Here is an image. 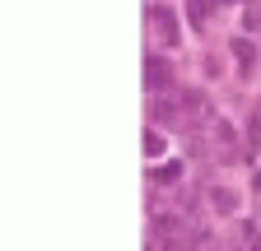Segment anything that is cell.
Here are the masks:
<instances>
[{
    "label": "cell",
    "mask_w": 261,
    "mask_h": 251,
    "mask_svg": "<svg viewBox=\"0 0 261 251\" xmlns=\"http://www.w3.org/2000/svg\"><path fill=\"white\" fill-rule=\"evenodd\" d=\"M187 112H196V93H159L154 98V116L163 121V125H177V121H187Z\"/></svg>",
    "instance_id": "6da1fadb"
},
{
    "label": "cell",
    "mask_w": 261,
    "mask_h": 251,
    "mask_svg": "<svg viewBox=\"0 0 261 251\" xmlns=\"http://www.w3.org/2000/svg\"><path fill=\"white\" fill-rule=\"evenodd\" d=\"M205 135L215 144V159H238V135L224 116H205Z\"/></svg>",
    "instance_id": "7a4b0ae2"
},
{
    "label": "cell",
    "mask_w": 261,
    "mask_h": 251,
    "mask_svg": "<svg viewBox=\"0 0 261 251\" xmlns=\"http://www.w3.org/2000/svg\"><path fill=\"white\" fill-rule=\"evenodd\" d=\"M149 23H154V33H159V42H163V47H177V42H182V28H177V14H173L168 5H154Z\"/></svg>",
    "instance_id": "3957f363"
},
{
    "label": "cell",
    "mask_w": 261,
    "mask_h": 251,
    "mask_svg": "<svg viewBox=\"0 0 261 251\" xmlns=\"http://www.w3.org/2000/svg\"><path fill=\"white\" fill-rule=\"evenodd\" d=\"M145 88L149 93H168L173 88V66H168V60H159V56L145 60Z\"/></svg>",
    "instance_id": "277c9868"
},
{
    "label": "cell",
    "mask_w": 261,
    "mask_h": 251,
    "mask_svg": "<svg viewBox=\"0 0 261 251\" xmlns=\"http://www.w3.org/2000/svg\"><path fill=\"white\" fill-rule=\"evenodd\" d=\"M233 60H238L243 75H252L256 70V42L252 38H233Z\"/></svg>",
    "instance_id": "5b68a950"
},
{
    "label": "cell",
    "mask_w": 261,
    "mask_h": 251,
    "mask_svg": "<svg viewBox=\"0 0 261 251\" xmlns=\"http://www.w3.org/2000/svg\"><path fill=\"white\" fill-rule=\"evenodd\" d=\"M210 205H215V214H238V191H228V186H210Z\"/></svg>",
    "instance_id": "8992f818"
},
{
    "label": "cell",
    "mask_w": 261,
    "mask_h": 251,
    "mask_svg": "<svg viewBox=\"0 0 261 251\" xmlns=\"http://www.w3.org/2000/svg\"><path fill=\"white\" fill-rule=\"evenodd\" d=\"M247 149H252V153L261 149V107L247 112Z\"/></svg>",
    "instance_id": "52a82bcc"
},
{
    "label": "cell",
    "mask_w": 261,
    "mask_h": 251,
    "mask_svg": "<svg viewBox=\"0 0 261 251\" xmlns=\"http://www.w3.org/2000/svg\"><path fill=\"white\" fill-rule=\"evenodd\" d=\"M187 19H191V28H201L210 19V5H205V0H187Z\"/></svg>",
    "instance_id": "ba28073f"
},
{
    "label": "cell",
    "mask_w": 261,
    "mask_h": 251,
    "mask_svg": "<svg viewBox=\"0 0 261 251\" xmlns=\"http://www.w3.org/2000/svg\"><path fill=\"white\" fill-rule=\"evenodd\" d=\"M145 153H149V159H159V153H163V135L154 131V125L145 131Z\"/></svg>",
    "instance_id": "9c48e42d"
},
{
    "label": "cell",
    "mask_w": 261,
    "mask_h": 251,
    "mask_svg": "<svg viewBox=\"0 0 261 251\" xmlns=\"http://www.w3.org/2000/svg\"><path fill=\"white\" fill-rule=\"evenodd\" d=\"M182 177V163H163V168H154V181H177Z\"/></svg>",
    "instance_id": "30bf717a"
},
{
    "label": "cell",
    "mask_w": 261,
    "mask_h": 251,
    "mask_svg": "<svg viewBox=\"0 0 261 251\" xmlns=\"http://www.w3.org/2000/svg\"><path fill=\"white\" fill-rule=\"evenodd\" d=\"M252 251H261V237H252Z\"/></svg>",
    "instance_id": "8fae6325"
},
{
    "label": "cell",
    "mask_w": 261,
    "mask_h": 251,
    "mask_svg": "<svg viewBox=\"0 0 261 251\" xmlns=\"http://www.w3.org/2000/svg\"><path fill=\"white\" fill-rule=\"evenodd\" d=\"M215 5H233V0H215Z\"/></svg>",
    "instance_id": "7c38bea8"
},
{
    "label": "cell",
    "mask_w": 261,
    "mask_h": 251,
    "mask_svg": "<svg viewBox=\"0 0 261 251\" xmlns=\"http://www.w3.org/2000/svg\"><path fill=\"white\" fill-rule=\"evenodd\" d=\"M256 186H261V172H256Z\"/></svg>",
    "instance_id": "4fadbf2b"
}]
</instances>
